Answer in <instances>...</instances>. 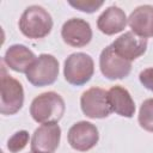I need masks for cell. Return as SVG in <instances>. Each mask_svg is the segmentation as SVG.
<instances>
[{
    "instance_id": "6da1fadb",
    "label": "cell",
    "mask_w": 153,
    "mask_h": 153,
    "mask_svg": "<svg viewBox=\"0 0 153 153\" xmlns=\"http://www.w3.org/2000/svg\"><path fill=\"white\" fill-rule=\"evenodd\" d=\"M66 110L62 97L53 91L41 93L35 97L30 105V115L37 123H57Z\"/></svg>"
},
{
    "instance_id": "7a4b0ae2",
    "label": "cell",
    "mask_w": 153,
    "mask_h": 153,
    "mask_svg": "<svg viewBox=\"0 0 153 153\" xmlns=\"http://www.w3.org/2000/svg\"><path fill=\"white\" fill-rule=\"evenodd\" d=\"M20 32L32 39L43 38L53 29V19L49 12L38 5H31L24 10L19 19Z\"/></svg>"
},
{
    "instance_id": "3957f363",
    "label": "cell",
    "mask_w": 153,
    "mask_h": 153,
    "mask_svg": "<svg viewBox=\"0 0 153 153\" xmlns=\"http://www.w3.org/2000/svg\"><path fill=\"white\" fill-rule=\"evenodd\" d=\"M0 90V112L2 115L17 114L24 104L23 85L17 79L6 73L4 65L1 66Z\"/></svg>"
},
{
    "instance_id": "277c9868",
    "label": "cell",
    "mask_w": 153,
    "mask_h": 153,
    "mask_svg": "<svg viewBox=\"0 0 153 153\" xmlns=\"http://www.w3.org/2000/svg\"><path fill=\"white\" fill-rule=\"evenodd\" d=\"M94 73V62L86 53H73L63 65V75L67 82L74 86H81L90 81Z\"/></svg>"
},
{
    "instance_id": "5b68a950",
    "label": "cell",
    "mask_w": 153,
    "mask_h": 153,
    "mask_svg": "<svg viewBox=\"0 0 153 153\" xmlns=\"http://www.w3.org/2000/svg\"><path fill=\"white\" fill-rule=\"evenodd\" d=\"M25 74L27 81L36 87L51 85L59 76V61L50 54H41Z\"/></svg>"
},
{
    "instance_id": "8992f818",
    "label": "cell",
    "mask_w": 153,
    "mask_h": 153,
    "mask_svg": "<svg viewBox=\"0 0 153 153\" xmlns=\"http://www.w3.org/2000/svg\"><path fill=\"white\" fill-rule=\"evenodd\" d=\"M81 111L90 118H105L112 110L108 100V91L100 87H91L80 97Z\"/></svg>"
},
{
    "instance_id": "52a82bcc",
    "label": "cell",
    "mask_w": 153,
    "mask_h": 153,
    "mask_svg": "<svg viewBox=\"0 0 153 153\" xmlns=\"http://www.w3.org/2000/svg\"><path fill=\"white\" fill-rule=\"evenodd\" d=\"M99 68L102 74L110 80L123 79L129 75L131 71V62L121 57L110 44L100 53Z\"/></svg>"
},
{
    "instance_id": "ba28073f",
    "label": "cell",
    "mask_w": 153,
    "mask_h": 153,
    "mask_svg": "<svg viewBox=\"0 0 153 153\" xmlns=\"http://www.w3.org/2000/svg\"><path fill=\"white\" fill-rule=\"evenodd\" d=\"M68 143L71 147L79 152H86L93 148L98 140L99 133L94 124L87 121H80L74 123L67 134Z\"/></svg>"
},
{
    "instance_id": "9c48e42d",
    "label": "cell",
    "mask_w": 153,
    "mask_h": 153,
    "mask_svg": "<svg viewBox=\"0 0 153 153\" xmlns=\"http://www.w3.org/2000/svg\"><path fill=\"white\" fill-rule=\"evenodd\" d=\"M61 139V128L57 123H48L38 127L31 137L32 153H54Z\"/></svg>"
},
{
    "instance_id": "30bf717a",
    "label": "cell",
    "mask_w": 153,
    "mask_h": 153,
    "mask_svg": "<svg viewBox=\"0 0 153 153\" xmlns=\"http://www.w3.org/2000/svg\"><path fill=\"white\" fill-rule=\"evenodd\" d=\"M61 37L71 47H85L92 39V29L85 19L71 18L62 25Z\"/></svg>"
},
{
    "instance_id": "8fae6325",
    "label": "cell",
    "mask_w": 153,
    "mask_h": 153,
    "mask_svg": "<svg viewBox=\"0 0 153 153\" xmlns=\"http://www.w3.org/2000/svg\"><path fill=\"white\" fill-rule=\"evenodd\" d=\"M111 45L121 57L131 62L145 54L147 49V38L140 37L134 32L128 31L117 37Z\"/></svg>"
},
{
    "instance_id": "7c38bea8",
    "label": "cell",
    "mask_w": 153,
    "mask_h": 153,
    "mask_svg": "<svg viewBox=\"0 0 153 153\" xmlns=\"http://www.w3.org/2000/svg\"><path fill=\"white\" fill-rule=\"evenodd\" d=\"M36 59L35 54L27 47L23 44H13L6 50L4 63L14 72L26 73Z\"/></svg>"
},
{
    "instance_id": "4fadbf2b",
    "label": "cell",
    "mask_w": 153,
    "mask_h": 153,
    "mask_svg": "<svg viewBox=\"0 0 153 153\" xmlns=\"http://www.w3.org/2000/svg\"><path fill=\"white\" fill-rule=\"evenodd\" d=\"M128 25L131 32L140 37H153V6L141 5L136 7L128 18Z\"/></svg>"
},
{
    "instance_id": "5bb4252c",
    "label": "cell",
    "mask_w": 153,
    "mask_h": 153,
    "mask_svg": "<svg viewBox=\"0 0 153 153\" xmlns=\"http://www.w3.org/2000/svg\"><path fill=\"white\" fill-rule=\"evenodd\" d=\"M128 23L127 16L123 10L117 6H110L104 10L97 19V27L100 32L111 36L124 30Z\"/></svg>"
},
{
    "instance_id": "9a60e30c",
    "label": "cell",
    "mask_w": 153,
    "mask_h": 153,
    "mask_svg": "<svg viewBox=\"0 0 153 153\" xmlns=\"http://www.w3.org/2000/svg\"><path fill=\"white\" fill-rule=\"evenodd\" d=\"M108 100L114 112L122 117L130 118L135 114L134 100L127 88L115 85L108 91Z\"/></svg>"
},
{
    "instance_id": "2e32d148",
    "label": "cell",
    "mask_w": 153,
    "mask_h": 153,
    "mask_svg": "<svg viewBox=\"0 0 153 153\" xmlns=\"http://www.w3.org/2000/svg\"><path fill=\"white\" fill-rule=\"evenodd\" d=\"M137 121L141 128L153 133V98H148L142 102L139 110Z\"/></svg>"
},
{
    "instance_id": "e0dca14e",
    "label": "cell",
    "mask_w": 153,
    "mask_h": 153,
    "mask_svg": "<svg viewBox=\"0 0 153 153\" xmlns=\"http://www.w3.org/2000/svg\"><path fill=\"white\" fill-rule=\"evenodd\" d=\"M29 142V133L26 130H19L14 133L7 141V148L11 153H18Z\"/></svg>"
},
{
    "instance_id": "ac0fdd59",
    "label": "cell",
    "mask_w": 153,
    "mask_h": 153,
    "mask_svg": "<svg viewBox=\"0 0 153 153\" xmlns=\"http://www.w3.org/2000/svg\"><path fill=\"white\" fill-rule=\"evenodd\" d=\"M68 4L81 11V12H86V13H93L96 12L99 7L103 6L104 1H97V0H76V1H68Z\"/></svg>"
},
{
    "instance_id": "d6986e66",
    "label": "cell",
    "mask_w": 153,
    "mask_h": 153,
    "mask_svg": "<svg viewBox=\"0 0 153 153\" xmlns=\"http://www.w3.org/2000/svg\"><path fill=\"white\" fill-rule=\"evenodd\" d=\"M139 80L147 90L153 92V67L141 71L139 74Z\"/></svg>"
},
{
    "instance_id": "ffe728a7",
    "label": "cell",
    "mask_w": 153,
    "mask_h": 153,
    "mask_svg": "<svg viewBox=\"0 0 153 153\" xmlns=\"http://www.w3.org/2000/svg\"><path fill=\"white\" fill-rule=\"evenodd\" d=\"M30 153H32V152H30Z\"/></svg>"
}]
</instances>
